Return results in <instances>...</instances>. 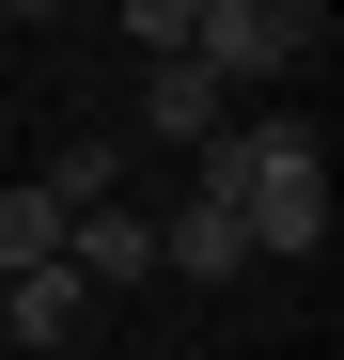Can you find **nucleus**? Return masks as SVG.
Returning a JSON list of instances; mask_svg holds the SVG:
<instances>
[{"instance_id":"nucleus-2","label":"nucleus","mask_w":344,"mask_h":360,"mask_svg":"<svg viewBox=\"0 0 344 360\" xmlns=\"http://www.w3.org/2000/svg\"><path fill=\"white\" fill-rule=\"evenodd\" d=\"M188 63L235 94V79H298L313 63V0H204L188 16Z\"/></svg>"},{"instance_id":"nucleus-9","label":"nucleus","mask_w":344,"mask_h":360,"mask_svg":"<svg viewBox=\"0 0 344 360\" xmlns=\"http://www.w3.org/2000/svg\"><path fill=\"white\" fill-rule=\"evenodd\" d=\"M110 16H126V47H141V63H172V47H188V16H204V0H110Z\"/></svg>"},{"instance_id":"nucleus-1","label":"nucleus","mask_w":344,"mask_h":360,"mask_svg":"<svg viewBox=\"0 0 344 360\" xmlns=\"http://www.w3.org/2000/svg\"><path fill=\"white\" fill-rule=\"evenodd\" d=\"M188 204H235L251 266H266V251H282V266H313V251H329V141L298 126V110H251V126H219V141H204Z\"/></svg>"},{"instance_id":"nucleus-3","label":"nucleus","mask_w":344,"mask_h":360,"mask_svg":"<svg viewBox=\"0 0 344 360\" xmlns=\"http://www.w3.org/2000/svg\"><path fill=\"white\" fill-rule=\"evenodd\" d=\"M79 329H94V297H79V266H63V251L0 282V360H47V345H79Z\"/></svg>"},{"instance_id":"nucleus-7","label":"nucleus","mask_w":344,"mask_h":360,"mask_svg":"<svg viewBox=\"0 0 344 360\" xmlns=\"http://www.w3.org/2000/svg\"><path fill=\"white\" fill-rule=\"evenodd\" d=\"M32 188H47V204H63V219H79V204H110V188H126V141H110V126H79L63 157H47V172H32Z\"/></svg>"},{"instance_id":"nucleus-5","label":"nucleus","mask_w":344,"mask_h":360,"mask_svg":"<svg viewBox=\"0 0 344 360\" xmlns=\"http://www.w3.org/2000/svg\"><path fill=\"white\" fill-rule=\"evenodd\" d=\"M219 126H235V94H219V79H204V63H188V47H172V63H157V79H141V141H172V157H204V141H219Z\"/></svg>"},{"instance_id":"nucleus-6","label":"nucleus","mask_w":344,"mask_h":360,"mask_svg":"<svg viewBox=\"0 0 344 360\" xmlns=\"http://www.w3.org/2000/svg\"><path fill=\"white\" fill-rule=\"evenodd\" d=\"M157 266H188V282H235V266H251L235 204H172V219H157Z\"/></svg>"},{"instance_id":"nucleus-4","label":"nucleus","mask_w":344,"mask_h":360,"mask_svg":"<svg viewBox=\"0 0 344 360\" xmlns=\"http://www.w3.org/2000/svg\"><path fill=\"white\" fill-rule=\"evenodd\" d=\"M63 266H79V297L157 282V219H141V204H79V219H63Z\"/></svg>"},{"instance_id":"nucleus-10","label":"nucleus","mask_w":344,"mask_h":360,"mask_svg":"<svg viewBox=\"0 0 344 360\" xmlns=\"http://www.w3.org/2000/svg\"><path fill=\"white\" fill-rule=\"evenodd\" d=\"M0 16H63V0H0Z\"/></svg>"},{"instance_id":"nucleus-8","label":"nucleus","mask_w":344,"mask_h":360,"mask_svg":"<svg viewBox=\"0 0 344 360\" xmlns=\"http://www.w3.org/2000/svg\"><path fill=\"white\" fill-rule=\"evenodd\" d=\"M47 251H63V204H47V188H0V282L47 266Z\"/></svg>"}]
</instances>
